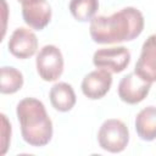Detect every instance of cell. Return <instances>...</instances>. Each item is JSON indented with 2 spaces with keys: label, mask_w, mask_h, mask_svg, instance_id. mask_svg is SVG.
<instances>
[{
  "label": "cell",
  "mask_w": 156,
  "mask_h": 156,
  "mask_svg": "<svg viewBox=\"0 0 156 156\" xmlns=\"http://www.w3.org/2000/svg\"><path fill=\"white\" fill-rule=\"evenodd\" d=\"M22 5V16L26 24L35 30L44 29L51 20V6L46 0H28Z\"/></svg>",
  "instance_id": "9"
},
{
  "label": "cell",
  "mask_w": 156,
  "mask_h": 156,
  "mask_svg": "<svg viewBox=\"0 0 156 156\" xmlns=\"http://www.w3.org/2000/svg\"><path fill=\"white\" fill-rule=\"evenodd\" d=\"M98 143L105 151L112 154L122 152L129 143L128 127L121 119H106L98 132Z\"/></svg>",
  "instance_id": "3"
},
{
  "label": "cell",
  "mask_w": 156,
  "mask_h": 156,
  "mask_svg": "<svg viewBox=\"0 0 156 156\" xmlns=\"http://www.w3.org/2000/svg\"><path fill=\"white\" fill-rule=\"evenodd\" d=\"M1 4H2V21H4V26H2V34H1V38H4L5 35V32H6V21H7V4L5 0H1Z\"/></svg>",
  "instance_id": "16"
},
{
  "label": "cell",
  "mask_w": 156,
  "mask_h": 156,
  "mask_svg": "<svg viewBox=\"0 0 156 156\" xmlns=\"http://www.w3.org/2000/svg\"><path fill=\"white\" fill-rule=\"evenodd\" d=\"M134 72L151 84L156 82V34H151L144 41Z\"/></svg>",
  "instance_id": "10"
},
{
  "label": "cell",
  "mask_w": 156,
  "mask_h": 156,
  "mask_svg": "<svg viewBox=\"0 0 156 156\" xmlns=\"http://www.w3.org/2000/svg\"><path fill=\"white\" fill-rule=\"evenodd\" d=\"M35 67L43 80H57L63 72V56L61 50L51 44L44 45L37 54Z\"/></svg>",
  "instance_id": "4"
},
{
  "label": "cell",
  "mask_w": 156,
  "mask_h": 156,
  "mask_svg": "<svg viewBox=\"0 0 156 156\" xmlns=\"http://www.w3.org/2000/svg\"><path fill=\"white\" fill-rule=\"evenodd\" d=\"M23 87V74L15 67L4 66L0 69V91L15 94Z\"/></svg>",
  "instance_id": "13"
},
{
  "label": "cell",
  "mask_w": 156,
  "mask_h": 156,
  "mask_svg": "<svg viewBox=\"0 0 156 156\" xmlns=\"http://www.w3.org/2000/svg\"><path fill=\"white\" fill-rule=\"evenodd\" d=\"M151 89V83L141 79L135 72L126 74L118 84V96L119 99L129 105H135L141 102L149 94Z\"/></svg>",
  "instance_id": "6"
},
{
  "label": "cell",
  "mask_w": 156,
  "mask_h": 156,
  "mask_svg": "<svg viewBox=\"0 0 156 156\" xmlns=\"http://www.w3.org/2000/svg\"><path fill=\"white\" fill-rule=\"evenodd\" d=\"M68 9L74 20L88 22L95 17L99 10V0H71Z\"/></svg>",
  "instance_id": "14"
},
{
  "label": "cell",
  "mask_w": 156,
  "mask_h": 156,
  "mask_svg": "<svg viewBox=\"0 0 156 156\" xmlns=\"http://www.w3.org/2000/svg\"><path fill=\"white\" fill-rule=\"evenodd\" d=\"M23 140L34 147L45 146L52 138V122L44 104L35 98L22 99L16 107Z\"/></svg>",
  "instance_id": "2"
},
{
  "label": "cell",
  "mask_w": 156,
  "mask_h": 156,
  "mask_svg": "<svg viewBox=\"0 0 156 156\" xmlns=\"http://www.w3.org/2000/svg\"><path fill=\"white\" fill-rule=\"evenodd\" d=\"M49 98L52 107L60 112L71 111L77 102V96L72 85L66 82L55 83L50 89Z\"/></svg>",
  "instance_id": "11"
},
{
  "label": "cell",
  "mask_w": 156,
  "mask_h": 156,
  "mask_svg": "<svg viewBox=\"0 0 156 156\" xmlns=\"http://www.w3.org/2000/svg\"><path fill=\"white\" fill-rule=\"evenodd\" d=\"M135 130L139 138L145 141L156 139V106H146L138 112Z\"/></svg>",
  "instance_id": "12"
},
{
  "label": "cell",
  "mask_w": 156,
  "mask_h": 156,
  "mask_svg": "<svg viewBox=\"0 0 156 156\" xmlns=\"http://www.w3.org/2000/svg\"><path fill=\"white\" fill-rule=\"evenodd\" d=\"M18 2H21V4H23V2H26V1H28V0H17Z\"/></svg>",
  "instance_id": "17"
},
{
  "label": "cell",
  "mask_w": 156,
  "mask_h": 156,
  "mask_svg": "<svg viewBox=\"0 0 156 156\" xmlns=\"http://www.w3.org/2000/svg\"><path fill=\"white\" fill-rule=\"evenodd\" d=\"M7 48L11 55L17 58L26 60L35 55L38 50V39L33 30L29 28H16L7 43Z\"/></svg>",
  "instance_id": "7"
},
{
  "label": "cell",
  "mask_w": 156,
  "mask_h": 156,
  "mask_svg": "<svg viewBox=\"0 0 156 156\" xmlns=\"http://www.w3.org/2000/svg\"><path fill=\"white\" fill-rule=\"evenodd\" d=\"M1 146H0V155H5L9 150V145L11 141V124L7 119V117L1 113Z\"/></svg>",
  "instance_id": "15"
},
{
  "label": "cell",
  "mask_w": 156,
  "mask_h": 156,
  "mask_svg": "<svg viewBox=\"0 0 156 156\" xmlns=\"http://www.w3.org/2000/svg\"><path fill=\"white\" fill-rule=\"evenodd\" d=\"M130 62V52L126 46L102 48L94 52L93 63L96 68L106 69L111 73L123 72Z\"/></svg>",
  "instance_id": "5"
},
{
  "label": "cell",
  "mask_w": 156,
  "mask_h": 156,
  "mask_svg": "<svg viewBox=\"0 0 156 156\" xmlns=\"http://www.w3.org/2000/svg\"><path fill=\"white\" fill-rule=\"evenodd\" d=\"M144 26L143 13L135 7L127 6L110 16H95L90 21L89 33L98 44H117L139 37Z\"/></svg>",
  "instance_id": "1"
},
{
  "label": "cell",
  "mask_w": 156,
  "mask_h": 156,
  "mask_svg": "<svg viewBox=\"0 0 156 156\" xmlns=\"http://www.w3.org/2000/svg\"><path fill=\"white\" fill-rule=\"evenodd\" d=\"M112 85V73L98 68L89 72L82 80L80 88L83 94L90 100H99L104 98Z\"/></svg>",
  "instance_id": "8"
}]
</instances>
